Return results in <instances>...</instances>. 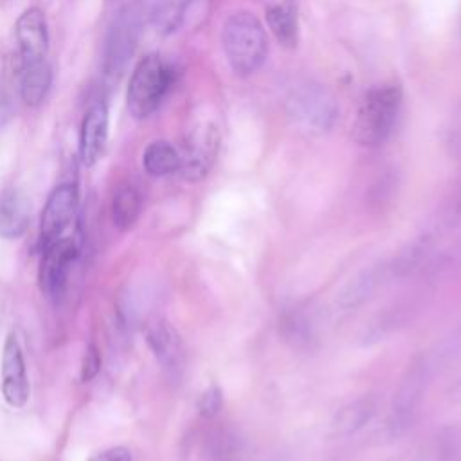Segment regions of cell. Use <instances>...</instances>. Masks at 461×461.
<instances>
[{
  "instance_id": "277c9868",
  "label": "cell",
  "mask_w": 461,
  "mask_h": 461,
  "mask_svg": "<svg viewBox=\"0 0 461 461\" xmlns=\"http://www.w3.org/2000/svg\"><path fill=\"white\" fill-rule=\"evenodd\" d=\"M171 68L160 56L149 54L142 58L133 68L128 83L126 104L130 113L135 119L149 117L162 103L171 85Z\"/></svg>"
},
{
  "instance_id": "484cf974",
  "label": "cell",
  "mask_w": 461,
  "mask_h": 461,
  "mask_svg": "<svg viewBox=\"0 0 461 461\" xmlns=\"http://www.w3.org/2000/svg\"><path fill=\"white\" fill-rule=\"evenodd\" d=\"M13 115V104H11V97L5 90L4 85H0V126H4Z\"/></svg>"
},
{
  "instance_id": "7c38bea8",
  "label": "cell",
  "mask_w": 461,
  "mask_h": 461,
  "mask_svg": "<svg viewBox=\"0 0 461 461\" xmlns=\"http://www.w3.org/2000/svg\"><path fill=\"white\" fill-rule=\"evenodd\" d=\"M391 277V270L387 261L364 268L355 277H351L342 290L337 294V306L344 312L357 310L366 304L382 285H385Z\"/></svg>"
},
{
  "instance_id": "d4e9b609",
  "label": "cell",
  "mask_w": 461,
  "mask_h": 461,
  "mask_svg": "<svg viewBox=\"0 0 461 461\" xmlns=\"http://www.w3.org/2000/svg\"><path fill=\"white\" fill-rule=\"evenodd\" d=\"M90 461H131V452L126 447H112L95 454Z\"/></svg>"
},
{
  "instance_id": "603a6c76",
  "label": "cell",
  "mask_w": 461,
  "mask_h": 461,
  "mask_svg": "<svg viewBox=\"0 0 461 461\" xmlns=\"http://www.w3.org/2000/svg\"><path fill=\"white\" fill-rule=\"evenodd\" d=\"M221 403H223V394H221L220 387L211 385L198 398V412L203 418H212V416H216L220 412Z\"/></svg>"
},
{
  "instance_id": "6da1fadb",
  "label": "cell",
  "mask_w": 461,
  "mask_h": 461,
  "mask_svg": "<svg viewBox=\"0 0 461 461\" xmlns=\"http://www.w3.org/2000/svg\"><path fill=\"white\" fill-rule=\"evenodd\" d=\"M221 45L238 76L254 74L265 61L268 41L261 22L250 13L230 14L221 27Z\"/></svg>"
},
{
  "instance_id": "4fadbf2b",
  "label": "cell",
  "mask_w": 461,
  "mask_h": 461,
  "mask_svg": "<svg viewBox=\"0 0 461 461\" xmlns=\"http://www.w3.org/2000/svg\"><path fill=\"white\" fill-rule=\"evenodd\" d=\"M16 40L20 47L22 63H34L45 59L49 47V32L45 14L38 7L23 11L16 22Z\"/></svg>"
},
{
  "instance_id": "5b68a950",
  "label": "cell",
  "mask_w": 461,
  "mask_h": 461,
  "mask_svg": "<svg viewBox=\"0 0 461 461\" xmlns=\"http://www.w3.org/2000/svg\"><path fill=\"white\" fill-rule=\"evenodd\" d=\"M77 256L79 241L72 236H61L41 250L40 286L49 297H59L63 294L70 268Z\"/></svg>"
},
{
  "instance_id": "9c48e42d",
  "label": "cell",
  "mask_w": 461,
  "mask_h": 461,
  "mask_svg": "<svg viewBox=\"0 0 461 461\" xmlns=\"http://www.w3.org/2000/svg\"><path fill=\"white\" fill-rule=\"evenodd\" d=\"M29 378L22 348L14 333H9L2 353V394L11 407H23L29 400Z\"/></svg>"
},
{
  "instance_id": "8fae6325",
  "label": "cell",
  "mask_w": 461,
  "mask_h": 461,
  "mask_svg": "<svg viewBox=\"0 0 461 461\" xmlns=\"http://www.w3.org/2000/svg\"><path fill=\"white\" fill-rule=\"evenodd\" d=\"M146 340L162 369L171 376H178L184 369V348L176 330L164 319L157 317L146 326Z\"/></svg>"
},
{
  "instance_id": "2e32d148",
  "label": "cell",
  "mask_w": 461,
  "mask_h": 461,
  "mask_svg": "<svg viewBox=\"0 0 461 461\" xmlns=\"http://www.w3.org/2000/svg\"><path fill=\"white\" fill-rule=\"evenodd\" d=\"M29 221L27 202L14 189L0 194V236L5 240L20 238Z\"/></svg>"
},
{
  "instance_id": "3957f363",
  "label": "cell",
  "mask_w": 461,
  "mask_h": 461,
  "mask_svg": "<svg viewBox=\"0 0 461 461\" xmlns=\"http://www.w3.org/2000/svg\"><path fill=\"white\" fill-rule=\"evenodd\" d=\"M432 369H434V366L429 360V357L418 358L407 369V373L403 375L400 387L394 394L391 412L382 429V434L385 439H389V441L398 439L412 427L418 407L427 391V384L430 380Z\"/></svg>"
},
{
  "instance_id": "30bf717a",
  "label": "cell",
  "mask_w": 461,
  "mask_h": 461,
  "mask_svg": "<svg viewBox=\"0 0 461 461\" xmlns=\"http://www.w3.org/2000/svg\"><path fill=\"white\" fill-rule=\"evenodd\" d=\"M218 135L212 126H198L185 140L180 153V173L184 178L196 182L207 175L216 155Z\"/></svg>"
},
{
  "instance_id": "ac0fdd59",
  "label": "cell",
  "mask_w": 461,
  "mask_h": 461,
  "mask_svg": "<svg viewBox=\"0 0 461 461\" xmlns=\"http://www.w3.org/2000/svg\"><path fill=\"white\" fill-rule=\"evenodd\" d=\"M50 81H52V74L45 59L34 61V63H22L20 95L29 106H36L45 99L50 88Z\"/></svg>"
},
{
  "instance_id": "52a82bcc",
  "label": "cell",
  "mask_w": 461,
  "mask_h": 461,
  "mask_svg": "<svg viewBox=\"0 0 461 461\" xmlns=\"http://www.w3.org/2000/svg\"><path fill=\"white\" fill-rule=\"evenodd\" d=\"M76 207H77V189L74 184L65 182L52 189L40 220L38 245L41 250L52 241L61 238L63 230L70 225Z\"/></svg>"
},
{
  "instance_id": "d6986e66",
  "label": "cell",
  "mask_w": 461,
  "mask_h": 461,
  "mask_svg": "<svg viewBox=\"0 0 461 461\" xmlns=\"http://www.w3.org/2000/svg\"><path fill=\"white\" fill-rule=\"evenodd\" d=\"M142 166L151 176H166L180 169V153L169 142L155 140L144 149Z\"/></svg>"
},
{
  "instance_id": "4316f807",
  "label": "cell",
  "mask_w": 461,
  "mask_h": 461,
  "mask_svg": "<svg viewBox=\"0 0 461 461\" xmlns=\"http://www.w3.org/2000/svg\"><path fill=\"white\" fill-rule=\"evenodd\" d=\"M447 396H448V400H450L452 403H461V378H457L456 384H452V385L448 387Z\"/></svg>"
},
{
  "instance_id": "9a60e30c",
  "label": "cell",
  "mask_w": 461,
  "mask_h": 461,
  "mask_svg": "<svg viewBox=\"0 0 461 461\" xmlns=\"http://www.w3.org/2000/svg\"><path fill=\"white\" fill-rule=\"evenodd\" d=\"M376 412V402L371 396H360L346 405H342L333 420L331 432L335 436H351L364 429Z\"/></svg>"
},
{
  "instance_id": "8992f818",
  "label": "cell",
  "mask_w": 461,
  "mask_h": 461,
  "mask_svg": "<svg viewBox=\"0 0 461 461\" xmlns=\"http://www.w3.org/2000/svg\"><path fill=\"white\" fill-rule=\"evenodd\" d=\"M290 113L306 128L326 131L331 128L337 106L333 97L321 88L319 85H303L294 90V94L288 99Z\"/></svg>"
},
{
  "instance_id": "cb8c5ba5",
  "label": "cell",
  "mask_w": 461,
  "mask_h": 461,
  "mask_svg": "<svg viewBox=\"0 0 461 461\" xmlns=\"http://www.w3.org/2000/svg\"><path fill=\"white\" fill-rule=\"evenodd\" d=\"M99 369H101V353L95 344H90L81 362V382H90L92 378H95Z\"/></svg>"
},
{
  "instance_id": "e0dca14e",
  "label": "cell",
  "mask_w": 461,
  "mask_h": 461,
  "mask_svg": "<svg viewBox=\"0 0 461 461\" xmlns=\"http://www.w3.org/2000/svg\"><path fill=\"white\" fill-rule=\"evenodd\" d=\"M267 23L276 40L285 47L297 45V14L292 0H270L267 5Z\"/></svg>"
},
{
  "instance_id": "7a4b0ae2",
  "label": "cell",
  "mask_w": 461,
  "mask_h": 461,
  "mask_svg": "<svg viewBox=\"0 0 461 461\" xmlns=\"http://www.w3.org/2000/svg\"><path fill=\"white\" fill-rule=\"evenodd\" d=\"M402 88L398 85L373 86L362 99L353 122V139L367 148L384 144L398 121Z\"/></svg>"
},
{
  "instance_id": "ba28073f",
  "label": "cell",
  "mask_w": 461,
  "mask_h": 461,
  "mask_svg": "<svg viewBox=\"0 0 461 461\" xmlns=\"http://www.w3.org/2000/svg\"><path fill=\"white\" fill-rule=\"evenodd\" d=\"M137 32H139L137 13L133 9L121 11L108 31L106 43H104L103 68L106 76L115 77L121 74L128 58L133 54Z\"/></svg>"
},
{
  "instance_id": "7402d4cb",
  "label": "cell",
  "mask_w": 461,
  "mask_h": 461,
  "mask_svg": "<svg viewBox=\"0 0 461 461\" xmlns=\"http://www.w3.org/2000/svg\"><path fill=\"white\" fill-rule=\"evenodd\" d=\"M238 438L227 430H216L203 443V461H240Z\"/></svg>"
},
{
  "instance_id": "44dd1931",
  "label": "cell",
  "mask_w": 461,
  "mask_h": 461,
  "mask_svg": "<svg viewBox=\"0 0 461 461\" xmlns=\"http://www.w3.org/2000/svg\"><path fill=\"white\" fill-rule=\"evenodd\" d=\"M283 337L295 348H306L313 340V324L301 310H288L279 321Z\"/></svg>"
},
{
  "instance_id": "ffe728a7",
  "label": "cell",
  "mask_w": 461,
  "mask_h": 461,
  "mask_svg": "<svg viewBox=\"0 0 461 461\" xmlns=\"http://www.w3.org/2000/svg\"><path fill=\"white\" fill-rule=\"evenodd\" d=\"M140 194L133 185H121L112 202V220L121 230H128L140 214Z\"/></svg>"
},
{
  "instance_id": "5bb4252c",
  "label": "cell",
  "mask_w": 461,
  "mask_h": 461,
  "mask_svg": "<svg viewBox=\"0 0 461 461\" xmlns=\"http://www.w3.org/2000/svg\"><path fill=\"white\" fill-rule=\"evenodd\" d=\"M108 133V112L103 103L92 104L81 122L79 131V157L85 166H94L104 148Z\"/></svg>"
}]
</instances>
